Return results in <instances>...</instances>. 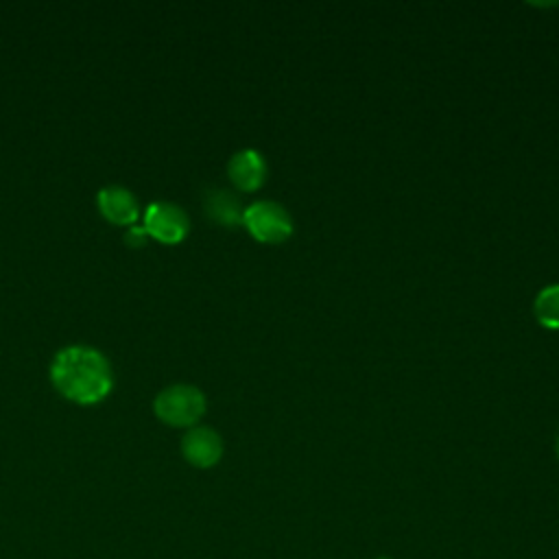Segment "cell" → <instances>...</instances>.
<instances>
[{
  "label": "cell",
  "mask_w": 559,
  "mask_h": 559,
  "mask_svg": "<svg viewBox=\"0 0 559 559\" xmlns=\"http://www.w3.org/2000/svg\"><path fill=\"white\" fill-rule=\"evenodd\" d=\"M50 380L66 400L96 404L111 391L114 371L105 354L96 347L70 345L52 358Z\"/></svg>",
  "instance_id": "6da1fadb"
},
{
  "label": "cell",
  "mask_w": 559,
  "mask_h": 559,
  "mask_svg": "<svg viewBox=\"0 0 559 559\" xmlns=\"http://www.w3.org/2000/svg\"><path fill=\"white\" fill-rule=\"evenodd\" d=\"M157 419L175 428L194 426L205 413V395L192 384H170L153 400Z\"/></svg>",
  "instance_id": "7a4b0ae2"
},
{
  "label": "cell",
  "mask_w": 559,
  "mask_h": 559,
  "mask_svg": "<svg viewBox=\"0 0 559 559\" xmlns=\"http://www.w3.org/2000/svg\"><path fill=\"white\" fill-rule=\"evenodd\" d=\"M242 225L247 231L264 245H280L293 234V218L288 210L277 201H255L245 207Z\"/></svg>",
  "instance_id": "3957f363"
},
{
  "label": "cell",
  "mask_w": 559,
  "mask_h": 559,
  "mask_svg": "<svg viewBox=\"0 0 559 559\" xmlns=\"http://www.w3.org/2000/svg\"><path fill=\"white\" fill-rule=\"evenodd\" d=\"M144 231L164 245L181 242L190 231V218L177 203L157 201L144 212Z\"/></svg>",
  "instance_id": "277c9868"
},
{
  "label": "cell",
  "mask_w": 559,
  "mask_h": 559,
  "mask_svg": "<svg viewBox=\"0 0 559 559\" xmlns=\"http://www.w3.org/2000/svg\"><path fill=\"white\" fill-rule=\"evenodd\" d=\"M181 452L194 467H212L223 456V439L210 426H194L181 439Z\"/></svg>",
  "instance_id": "5b68a950"
},
{
  "label": "cell",
  "mask_w": 559,
  "mask_h": 559,
  "mask_svg": "<svg viewBox=\"0 0 559 559\" xmlns=\"http://www.w3.org/2000/svg\"><path fill=\"white\" fill-rule=\"evenodd\" d=\"M266 159L262 157V153L253 151V148H242L238 153H234L227 162V175L229 181L240 190V192H255L262 188V183L266 181Z\"/></svg>",
  "instance_id": "8992f818"
},
{
  "label": "cell",
  "mask_w": 559,
  "mask_h": 559,
  "mask_svg": "<svg viewBox=\"0 0 559 559\" xmlns=\"http://www.w3.org/2000/svg\"><path fill=\"white\" fill-rule=\"evenodd\" d=\"M100 214L116 225H131L140 216V201L124 186H107L98 192Z\"/></svg>",
  "instance_id": "52a82bcc"
},
{
  "label": "cell",
  "mask_w": 559,
  "mask_h": 559,
  "mask_svg": "<svg viewBox=\"0 0 559 559\" xmlns=\"http://www.w3.org/2000/svg\"><path fill=\"white\" fill-rule=\"evenodd\" d=\"M203 205H205V214L216 225H223V227H238V225H242L245 207H242L240 199L234 192L223 190V188H214V190H210L205 194Z\"/></svg>",
  "instance_id": "ba28073f"
},
{
  "label": "cell",
  "mask_w": 559,
  "mask_h": 559,
  "mask_svg": "<svg viewBox=\"0 0 559 559\" xmlns=\"http://www.w3.org/2000/svg\"><path fill=\"white\" fill-rule=\"evenodd\" d=\"M535 319L548 330H559V284L542 288L533 304Z\"/></svg>",
  "instance_id": "9c48e42d"
},
{
  "label": "cell",
  "mask_w": 559,
  "mask_h": 559,
  "mask_svg": "<svg viewBox=\"0 0 559 559\" xmlns=\"http://www.w3.org/2000/svg\"><path fill=\"white\" fill-rule=\"evenodd\" d=\"M148 234L144 231V227H131L129 231H127V242L129 245H133V247H138V245H144V238H146Z\"/></svg>",
  "instance_id": "30bf717a"
},
{
  "label": "cell",
  "mask_w": 559,
  "mask_h": 559,
  "mask_svg": "<svg viewBox=\"0 0 559 559\" xmlns=\"http://www.w3.org/2000/svg\"><path fill=\"white\" fill-rule=\"evenodd\" d=\"M557 456H559V435H557Z\"/></svg>",
  "instance_id": "8fae6325"
},
{
  "label": "cell",
  "mask_w": 559,
  "mask_h": 559,
  "mask_svg": "<svg viewBox=\"0 0 559 559\" xmlns=\"http://www.w3.org/2000/svg\"><path fill=\"white\" fill-rule=\"evenodd\" d=\"M380 559H389V557H380Z\"/></svg>",
  "instance_id": "7c38bea8"
}]
</instances>
